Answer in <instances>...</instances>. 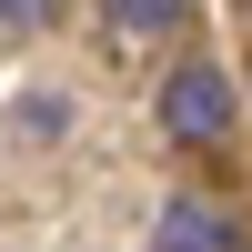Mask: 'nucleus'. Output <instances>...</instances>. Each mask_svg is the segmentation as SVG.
I'll use <instances>...</instances> for the list:
<instances>
[{
	"mask_svg": "<svg viewBox=\"0 0 252 252\" xmlns=\"http://www.w3.org/2000/svg\"><path fill=\"white\" fill-rule=\"evenodd\" d=\"M161 131H172L182 152H212V141L232 131V81L222 71H172L161 81Z\"/></svg>",
	"mask_w": 252,
	"mask_h": 252,
	"instance_id": "f257e3e1",
	"label": "nucleus"
},
{
	"mask_svg": "<svg viewBox=\"0 0 252 252\" xmlns=\"http://www.w3.org/2000/svg\"><path fill=\"white\" fill-rule=\"evenodd\" d=\"M152 252H242V212H222L212 192H172L152 222Z\"/></svg>",
	"mask_w": 252,
	"mask_h": 252,
	"instance_id": "f03ea898",
	"label": "nucleus"
},
{
	"mask_svg": "<svg viewBox=\"0 0 252 252\" xmlns=\"http://www.w3.org/2000/svg\"><path fill=\"white\" fill-rule=\"evenodd\" d=\"M182 10H192V0H101V20H111L121 40H161V31H182Z\"/></svg>",
	"mask_w": 252,
	"mask_h": 252,
	"instance_id": "7ed1b4c3",
	"label": "nucleus"
},
{
	"mask_svg": "<svg viewBox=\"0 0 252 252\" xmlns=\"http://www.w3.org/2000/svg\"><path fill=\"white\" fill-rule=\"evenodd\" d=\"M40 10H51V0H0V20H20V31H31Z\"/></svg>",
	"mask_w": 252,
	"mask_h": 252,
	"instance_id": "20e7f679",
	"label": "nucleus"
}]
</instances>
